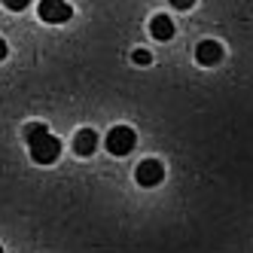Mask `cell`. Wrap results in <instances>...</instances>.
Segmentation results:
<instances>
[{
	"label": "cell",
	"instance_id": "1",
	"mask_svg": "<svg viewBox=\"0 0 253 253\" xmlns=\"http://www.w3.org/2000/svg\"><path fill=\"white\" fill-rule=\"evenodd\" d=\"M28 150H31V159L37 162V165H52V162H58V156H61V140L52 137V134H43L40 140L28 143Z\"/></svg>",
	"mask_w": 253,
	"mask_h": 253
},
{
	"label": "cell",
	"instance_id": "2",
	"mask_svg": "<svg viewBox=\"0 0 253 253\" xmlns=\"http://www.w3.org/2000/svg\"><path fill=\"white\" fill-rule=\"evenodd\" d=\"M107 150H110L113 156H128L134 150V143H137V134L134 128H128V125H116V128L107 131Z\"/></svg>",
	"mask_w": 253,
	"mask_h": 253
},
{
	"label": "cell",
	"instance_id": "3",
	"mask_svg": "<svg viewBox=\"0 0 253 253\" xmlns=\"http://www.w3.org/2000/svg\"><path fill=\"white\" fill-rule=\"evenodd\" d=\"M37 15L46 25H64V22L74 19V6H70L67 0H40Z\"/></svg>",
	"mask_w": 253,
	"mask_h": 253
},
{
	"label": "cell",
	"instance_id": "4",
	"mask_svg": "<svg viewBox=\"0 0 253 253\" xmlns=\"http://www.w3.org/2000/svg\"><path fill=\"white\" fill-rule=\"evenodd\" d=\"M134 180H137V186L153 189V186H159L162 180H165V165H162L159 159H143L137 165V171H134Z\"/></svg>",
	"mask_w": 253,
	"mask_h": 253
},
{
	"label": "cell",
	"instance_id": "5",
	"mask_svg": "<svg viewBox=\"0 0 253 253\" xmlns=\"http://www.w3.org/2000/svg\"><path fill=\"white\" fill-rule=\"evenodd\" d=\"M223 55H226V52H223V46L216 43V40H202V43L195 46V61L202 64V67H213V64H220V61H223Z\"/></svg>",
	"mask_w": 253,
	"mask_h": 253
},
{
	"label": "cell",
	"instance_id": "6",
	"mask_svg": "<svg viewBox=\"0 0 253 253\" xmlns=\"http://www.w3.org/2000/svg\"><path fill=\"white\" fill-rule=\"evenodd\" d=\"M95 150H98V131H92V128L77 131V137H74V153L83 156V159H88Z\"/></svg>",
	"mask_w": 253,
	"mask_h": 253
},
{
	"label": "cell",
	"instance_id": "7",
	"mask_svg": "<svg viewBox=\"0 0 253 253\" xmlns=\"http://www.w3.org/2000/svg\"><path fill=\"white\" fill-rule=\"evenodd\" d=\"M150 34H153L159 43L171 40V37H174V22H171V15H165V12L153 15V19H150Z\"/></svg>",
	"mask_w": 253,
	"mask_h": 253
},
{
	"label": "cell",
	"instance_id": "8",
	"mask_svg": "<svg viewBox=\"0 0 253 253\" xmlns=\"http://www.w3.org/2000/svg\"><path fill=\"white\" fill-rule=\"evenodd\" d=\"M43 134H49V125H46V122H28V125H25V140H28V143L40 140Z\"/></svg>",
	"mask_w": 253,
	"mask_h": 253
},
{
	"label": "cell",
	"instance_id": "9",
	"mask_svg": "<svg viewBox=\"0 0 253 253\" xmlns=\"http://www.w3.org/2000/svg\"><path fill=\"white\" fill-rule=\"evenodd\" d=\"M0 3H3L9 12H25L31 6V0H0Z\"/></svg>",
	"mask_w": 253,
	"mask_h": 253
},
{
	"label": "cell",
	"instance_id": "10",
	"mask_svg": "<svg viewBox=\"0 0 253 253\" xmlns=\"http://www.w3.org/2000/svg\"><path fill=\"white\" fill-rule=\"evenodd\" d=\"M131 61H134V64H150V61H153V52H150V49H134V52H131Z\"/></svg>",
	"mask_w": 253,
	"mask_h": 253
},
{
	"label": "cell",
	"instance_id": "11",
	"mask_svg": "<svg viewBox=\"0 0 253 253\" xmlns=\"http://www.w3.org/2000/svg\"><path fill=\"white\" fill-rule=\"evenodd\" d=\"M168 3H171L174 9H180V12H186V9L195 6V0H168Z\"/></svg>",
	"mask_w": 253,
	"mask_h": 253
},
{
	"label": "cell",
	"instance_id": "12",
	"mask_svg": "<svg viewBox=\"0 0 253 253\" xmlns=\"http://www.w3.org/2000/svg\"><path fill=\"white\" fill-rule=\"evenodd\" d=\"M6 55H9V49H6V43H3V40H0V61H3Z\"/></svg>",
	"mask_w": 253,
	"mask_h": 253
},
{
	"label": "cell",
	"instance_id": "13",
	"mask_svg": "<svg viewBox=\"0 0 253 253\" xmlns=\"http://www.w3.org/2000/svg\"><path fill=\"white\" fill-rule=\"evenodd\" d=\"M0 253H3V247H0Z\"/></svg>",
	"mask_w": 253,
	"mask_h": 253
}]
</instances>
